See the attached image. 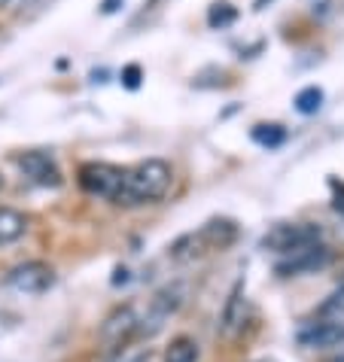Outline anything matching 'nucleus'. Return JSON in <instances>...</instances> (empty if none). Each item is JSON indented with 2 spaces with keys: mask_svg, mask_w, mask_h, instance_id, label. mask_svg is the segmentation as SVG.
I'll list each match as a JSON object with an SVG mask.
<instances>
[{
  "mask_svg": "<svg viewBox=\"0 0 344 362\" xmlns=\"http://www.w3.org/2000/svg\"><path fill=\"white\" fill-rule=\"evenodd\" d=\"M174 183V170L161 158H144L134 168H125L122 180V192H119L116 204L119 207H140V204H153L161 201L171 192Z\"/></svg>",
  "mask_w": 344,
  "mask_h": 362,
  "instance_id": "obj_1",
  "label": "nucleus"
},
{
  "mask_svg": "<svg viewBox=\"0 0 344 362\" xmlns=\"http://www.w3.org/2000/svg\"><path fill=\"white\" fill-rule=\"evenodd\" d=\"M238 238V226L231 219H210L198 231H189V235L177 238L171 244V259L177 262H192V259L205 256V253H214V250H226L235 244Z\"/></svg>",
  "mask_w": 344,
  "mask_h": 362,
  "instance_id": "obj_2",
  "label": "nucleus"
},
{
  "mask_svg": "<svg viewBox=\"0 0 344 362\" xmlns=\"http://www.w3.org/2000/svg\"><path fill=\"white\" fill-rule=\"evenodd\" d=\"M79 186L83 192L95 195V198H104L110 204H116L119 192H122V180H125V168H116L110 162H86L79 168Z\"/></svg>",
  "mask_w": 344,
  "mask_h": 362,
  "instance_id": "obj_3",
  "label": "nucleus"
},
{
  "mask_svg": "<svg viewBox=\"0 0 344 362\" xmlns=\"http://www.w3.org/2000/svg\"><path fill=\"white\" fill-rule=\"evenodd\" d=\"M323 231L320 226H311V223H283L275 226L262 238V247L271 250V253H280V256H292L299 250H308L314 244H320Z\"/></svg>",
  "mask_w": 344,
  "mask_h": 362,
  "instance_id": "obj_4",
  "label": "nucleus"
},
{
  "mask_svg": "<svg viewBox=\"0 0 344 362\" xmlns=\"http://www.w3.org/2000/svg\"><path fill=\"white\" fill-rule=\"evenodd\" d=\"M6 284L22 296H40L55 284V271H52V265L40 262V259H31V262H22L9 271Z\"/></svg>",
  "mask_w": 344,
  "mask_h": 362,
  "instance_id": "obj_5",
  "label": "nucleus"
},
{
  "mask_svg": "<svg viewBox=\"0 0 344 362\" xmlns=\"http://www.w3.org/2000/svg\"><path fill=\"white\" fill-rule=\"evenodd\" d=\"M140 320L134 314V308L131 305H122L116 310H110L107 320L101 323V341L110 347V350H122V344H128L131 335L137 332Z\"/></svg>",
  "mask_w": 344,
  "mask_h": 362,
  "instance_id": "obj_6",
  "label": "nucleus"
},
{
  "mask_svg": "<svg viewBox=\"0 0 344 362\" xmlns=\"http://www.w3.org/2000/svg\"><path fill=\"white\" fill-rule=\"evenodd\" d=\"M16 165L18 170L31 180L37 186H46V189H55L62 186V170H58L55 158L49 153H40V149H31V153H22L16 156Z\"/></svg>",
  "mask_w": 344,
  "mask_h": 362,
  "instance_id": "obj_7",
  "label": "nucleus"
},
{
  "mask_svg": "<svg viewBox=\"0 0 344 362\" xmlns=\"http://www.w3.org/2000/svg\"><path fill=\"white\" fill-rule=\"evenodd\" d=\"M296 341L305 350H332L344 344V323L338 320H314V323L302 326Z\"/></svg>",
  "mask_w": 344,
  "mask_h": 362,
  "instance_id": "obj_8",
  "label": "nucleus"
},
{
  "mask_svg": "<svg viewBox=\"0 0 344 362\" xmlns=\"http://www.w3.org/2000/svg\"><path fill=\"white\" fill-rule=\"evenodd\" d=\"M332 262V253L326 244H314L308 250H299V253L287 256L283 262H277V274L280 277H299V274H314V271H323Z\"/></svg>",
  "mask_w": 344,
  "mask_h": 362,
  "instance_id": "obj_9",
  "label": "nucleus"
},
{
  "mask_svg": "<svg viewBox=\"0 0 344 362\" xmlns=\"http://www.w3.org/2000/svg\"><path fill=\"white\" fill-rule=\"evenodd\" d=\"M244 284H238L231 289V296L226 301V308H222V317H219V332L222 335H231L241 323H244Z\"/></svg>",
  "mask_w": 344,
  "mask_h": 362,
  "instance_id": "obj_10",
  "label": "nucleus"
},
{
  "mask_svg": "<svg viewBox=\"0 0 344 362\" xmlns=\"http://www.w3.org/2000/svg\"><path fill=\"white\" fill-rule=\"evenodd\" d=\"M28 231L25 214H18L13 207H0V244H13Z\"/></svg>",
  "mask_w": 344,
  "mask_h": 362,
  "instance_id": "obj_11",
  "label": "nucleus"
},
{
  "mask_svg": "<svg viewBox=\"0 0 344 362\" xmlns=\"http://www.w3.org/2000/svg\"><path fill=\"white\" fill-rule=\"evenodd\" d=\"M165 362H198V341L189 335L171 338V344L165 347Z\"/></svg>",
  "mask_w": 344,
  "mask_h": 362,
  "instance_id": "obj_12",
  "label": "nucleus"
},
{
  "mask_svg": "<svg viewBox=\"0 0 344 362\" xmlns=\"http://www.w3.org/2000/svg\"><path fill=\"white\" fill-rule=\"evenodd\" d=\"M253 140H256L259 146L275 149V146H280L283 140H287V132H283L280 125H256L253 128Z\"/></svg>",
  "mask_w": 344,
  "mask_h": 362,
  "instance_id": "obj_13",
  "label": "nucleus"
},
{
  "mask_svg": "<svg viewBox=\"0 0 344 362\" xmlns=\"http://www.w3.org/2000/svg\"><path fill=\"white\" fill-rule=\"evenodd\" d=\"M317 314H320V320H338V323H344V286H338L336 293L323 301Z\"/></svg>",
  "mask_w": 344,
  "mask_h": 362,
  "instance_id": "obj_14",
  "label": "nucleus"
},
{
  "mask_svg": "<svg viewBox=\"0 0 344 362\" xmlns=\"http://www.w3.org/2000/svg\"><path fill=\"white\" fill-rule=\"evenodd\" d=\"M320 104H323V88H317V86H308V88H302V92L296 95V110L299 113H305V116L317 113Z\"/></svg>",
  "mask_w": 344,
  "mask_h": 362,
  "instance_id": "obj_15",
  "label": "nucleus"
},
{
  "mask_svg": "<svg viewBox=\"0 0 344 362\" xmlns=\"http://www.w3.org/2000/svg\"><path fill=\"white\" fill-rule=\"evenodd\" d=\"M235 18H238V13H235V6L231 4H214L210 6V13H207V25L210 28H229Z\"/></svg>",
  "mask_w": 344,
  "mask_h": 362,
  "instance_id": "obj_16",
  "label": "nucleus"
},
{
  "mask_svg": "<svg viewBox=\"0 0 344 362\" xmlns=\"http://www.w3.org/2000/svg\"><path fill=\"white\" fill-rule=\"evenodd\" d=\"M122 83H125L128 88H137V86H140V67H137V64H128V67L122 70Z\"/></svg>",
  "mask_w": 344,
  "mask_h": 362,
  "instance_id": "obj_17",
  "label": "nucleus"
},
{
  "mask_svg": "<svg viewBox=\"0 0 344 362\" xmlns=\"http://www.w3.org/2000/svg\"><path fill=\"white\" fill-rule=\"evenodd\" d=\"M332 207H336L338 210V214L344 216V186L338 189V192H336V201H332Z\"/></svg>",
  "mask_w": 344,
  "mask_h": 362,
  "instance_id": "obj_18",
  "label": "nucleus"
},
{
  "mask_svg": "<svg viewBox=\"0 0 344 362\" xmlns=\"http://www.w3.org/2000/svg\"><path fill=\"white\" fill-rule=\"evenodd\" d=\"M119 4H122V0H104V6H101V9H104V13H116Z\"/></svg>",
  "mask_w": 344,
  "mask_h": 362,
  "instance_id": "obj_19",
  "label": "nucleus"
},
{
  "mask_svg": "<svg viewBox=\"0 0 344 362\" xmlns=\"http://www.w3.org/2000/svg\"><path fill=\"white\" fill-rule=\"evenodd\" d=\"M265 4H268V0H256V4H253V9H262Z\"/></svg>",
  "mask_w": 344,
  "mask_h": 362,
  "instance_id": "obj_20",
  "label": "nucleus"
},
{
  "mask_svg": "<svg viewBox=\"0 0 344 362\" xmlns=\"http://www.w3.org/2000/svg\"><path fill=\"white\" fill-rule=\"evenodd\" d=\"M329 362H344V354H341V356H332Z\"/></svg>",
  "mask_w": 344,
  "mask_h": 362,
  "instance_id": "obj_21",
  "label": "nucleus"
},
{
  "mask_svg": "<svg viewBox=\"0 0 344 362\" xmlns=\"http://www.w3.org/2000/svg\"><path fill=\"white\" fill-rule=\"evenodd\" d=\"M0 4H6V0H0Z\"/></svg>",
  "mask_w": 344,
  "mask_h": 362,
  "instance_id": "obj_22",
  "label": "nucleus"
},
{
  "mask_svg": "<svg viewBox=\"0 0 344 362\" xmlns=\"http://www.w3.org/2000/svg\"><path fill=\"white\" fill-rule=\"evenodd\" d=\"M341 286H344V280H341Z\"/></svg>",
  "mask_w": 344,
  "mask_h": 362,
  "instance_id": "obj_23",
  "label": "nucleus"
},
{
  "mask_svg": "<svg viewBox=\"0 0 344 362\" xmlns=\"http://www.w3.org/2000/svg\"><path fill=\"white\" fill-rule=\"evenodd\" d=\"M0 183H4V180H0Z\"/></svg>",
  "mask_w": 344,
  "mask_h": 362,
  "instance_id": "obj_24",
  "label": "nucleus"
}]
</instances>
